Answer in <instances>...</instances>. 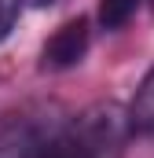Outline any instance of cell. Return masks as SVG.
I'll return each mask as SVG.
<instances>
[{
	"mask_svg": "<svg viewBox=\"0 0 154 158\" xmlns=\"http://www.w3.org/2000/svg\"><path fill=\"white\" fill-rule=\"evenodd\" d=\"M88 52V22L84 19H70L55 30V37L44 44V55H40V66L44 70H66L77 66Z\"/></svg>",
	"mask_w": 154,
	"mask_h": 158,
	"instance_id": "cell-1",
	"label": "cell"
},
{
	"mask_svg": "<svg viewBox=\"0 0 154 158\" xmlns=\"http://www.w3.org/2000/svg\"><path fill=\"white\" fill-rule=\"evenodd\" d=\"M26 158H99L95 140L81 136V132H55L48 140H40Z\"/></svg>",
	"mask_w": 154,
	"mask_h": 158,
	"instance_id": "cell-2",
	"label": "cell"
},
{
	"mask_svg": "<svg viewBox=\"0 0 154 158\" xmlns=\"http://www.w3.org/2000/svg\"><path fill=\"white\" fill-rule=\"evenodd\" d=\"M37 7H51V4H59V0H33Z\"/></svg>",
	"mask_w": 154,
	"mask_h": 158,
	"instance_id": "cell-6",
	"label": "cell"
},
{
	"mask_svg": "<svg viewBox=\"0 0 154 158\" xmlns=\"http://www.w3.org/2000/svg\"><path fill=\"white\" fill-rule=\"evenodd\" d=\"M128 125L136 132H154V66L147 70V77L140 81L132 107H128Z\"/></svg>",
	"mask_w": 154,
	"mask_h": 158,
	"instance_id": "cell-3",
	"label": "cell"
},
{
	"mask_svg": "<svg viewBox=\"0 0 154 158\" xmlns=\"http://www.w3.org/2000/svg\"><path fill=\"white\" fill-rule=\"evenodd\" d=\"M140 4H143V0H103V4H99V22H103V30H121V26L140 11Z\"/></svg>",
	"mask_w": 154,
	"mask_h": 158,
	"instance_id": "cell-4",
	"label": "cell"
},
{
	"mask_svg": "<svg viewBox=\"0 0 154 158\" xmlns=\"http://www.w3.org/2000/svg\"><path fill=\"white\" fill-rule=\"evenodd\" d=\"M18 7H22V0H0V40L15 30V22H18Z\"/></svg>",
	"mask_w": 154,
	"mask_h": 158,
	"instance_id": "cell-5",
	"label": "cell"
}]
</instances>
